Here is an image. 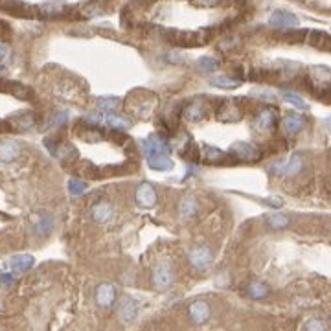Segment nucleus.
I'll return each mask as SVG.
<instances>
[{
	"instance_id": "a878e982",
	"label": "nucleus",
	"mask_w": 331,
	"mask_h": 331,
	"mask_svg": "<svg viewBox=\"0 0 331 331\" xmlns=\"http://www.w3.org/2000/svg\"><path fill=\"white\" fill-rule=\"evenodd\" d=\"M267 294H269V289H267V285H263V283H250L249 285V296L250 298L259 300V298H265Z\"/></svg>"
},
{
	"instance_id": "2eb2a0df",
	"label": "nucleus",
	"mask_w": 331,
	"mask_h": 331,
	"mask_svg": "<svg viewBox=\"0 0 331 331\" xmlns=\"http://www.w3.org/2000/svg\"><path fill=\"white\" fill-rule=\"evenodd\" d=\"M202 160L208 164H225L226 155L223 153V151H219L217 147L204 145V147H202Z\"/></svg>"
},
{
	"instance_id": "a211bd4d",
	"label": "nucleus",
	"mask_w": 331,
	"mask_h": 331,
	"mask_svg": "<svg viewBox=\"0 0 331 331\" xmlns=\"http://www.w3.org/2000/svg\"><path fill=\"white\" fill-rule=\"evenodd\" d=\"M32 265H34V258L29 254H19L11 258L10 261V267L13 270H17V273H24V270L32 269Z\"/></svg>"
},
{
	"instance_id": "4be33fe9",
	"label": "nucleus",
	"mask_w": 331,
	"mask_h": 331,
	"mask_svg": "<svg viewBox=\"0 0 331 331\" xmlns=\"http://www.w3.org/2000/svg\"><path fill=\"white\" fill-rule=\"evenodd\" d=\"M210 83L214 86H219V88H228V91H232V88H237V86L241 85L239 79H234V77H225V76L212 77Z\"/></svg>"
},
{
	"instance_id": "b1692460",
	"label": "nucleus",
	"mask_w": 331,
	"mask_h": 331,
	"mask_svg": "<svg viewBox=\"0 0 331 331\" xmlns=\"http://www.w3.org/2000/svg\"><path fill=\"white\" fill-rule=\"evenodd\" d=\"M103 122H107V124L112 127V129H118V131H124L127 129L131 125V122L127 120V118H122V116H114V114H109L103 118Z\"/></svg>"
},
{
	"instance_id": "4468645a",
	"label": "nucleus",
	"mask_w": 331,
	"mask_h": 331,
	"mask_svg": "<svg viewBox=\"0 0 331 331\" xmlns=\"http://www.w3.org/2000/svg\"><path fill=\"white\" fill-rule=\"evenodd\" d=\"M116 300V291L112 285H109V283H103V285H100L96 291V302L100 304L101 307H109L112 306Z\"/></svg>"
},
{
	"instance_id": "2f4dec72",
	"label": "nucleus",
	"mask_w": 331,
	"mask_h": 331,
	"mask_svg": "<svg viewBox=\"0 0 331 331\" xmlns=\"http://www.w3.org/2000/svg\"><path fill=\"white\" fill-rule=\"evenodd\" d=\"M68 188H70V193H72V195H81V193L86 192V184L79 183V180H70Z\"/></svg>"
},
{
	"instance_id": "7c9ffc66",
	"label": "nucleus",
	"mask_w": 331,
	"mask_h": 331,
	"mask_svg": "<svg viewBox=\"0 0 331 331\" xmlns=\"http://www.w3.org/2000/svg\"><path fill=\"white\" fill-rule=\"evenodd\" d=\"M50 230H52V221H50V217L44 216L43 219L37 223V226H35V232L41 235H48Z\"/></svg>"
},
{
	"instance_id": "0eeeda50",
	"label": "nucleus",
	"mask_w": 331,
	"mask_h": 331,
	"mask_svg": "<svg viewBox=\"0 0 331 331\" xmlns=\"http://www.w3.org/2000/svg\"><path fill=\"white\" fill-rule=\"evenodd\" d=\"M232 155H235L237 159L245 160V162H254V160L259 159V151L256 147H252L247 142H237L230 147Z\"/></svg>"
},
{
	"instance_id": "72a5a7b5",
	"label": "nucleus",
	"mask_w": 331,
	"mask_h": 331,
	"mask_svg": "<svg viewBox=\"0 0 331 331\" xmlns=\"http://www.w3.org/2000/svg\"><path fill=\"white\" fill-rule=\"evenodd\" d=\"M103 118H105V116L101 114V112H91V114H86V120L92 122V125L101 124V122H103Z\"/></svg>"
},
{
	"instance_id": "dca6fc26",
	"label": "nucleus",
	"mask_w": 331,
	"mask_h": 331,
	"mask_svg": "<svg viewBox=\"0 0 331 331\" xmlns=\"http://www.w3.org/2000/svg\"><path fill=\"white\" fill-rule=\"evenodd\" d=\"M149 162V166L157 171H168V169L173 168V162L168 155H151V157H145Z\"/></svg>"
},
{
	"instance_id": "cd10ccee",
	"label": "nucleus",
	"mask_w": 331,
	"mask_h": 331,
	"mask_svg": "<svg viewBox=\"0 0 331 331\" xmlns=\"http://www.w3.org/2000/svg\"><path fill=\"white\" fill-rule=\"evenodd\" d=\"M267 223H269L273 228L280 230V228H285V226L289 225V217H285L283 214H273V216H269Z\"/></svg>"
},
{
	"instance_id": "6ab92c4d",
	"label": "nucleus",
	"mask_w": 331,
	"mask_h": 331,
	"mask_svg": "<svg viewBox=\"0 0 331 331\" xmlns=\"http://www.w3.org/2000/svg\"><path fill=\"white\" fill-rule=\"evenodd\" d=\"M217 118H219L221 122H239L241 118H243V110L235 105H228V107H225V109L219 110Z\"/></svg>"
},
{
	"instance_id": "7ed1b4c3",
	"label": "nucleus",
	"mask_w": 331,
	"mask_h": 331,
	"mask_svg": "<svg viewBox=\"0 0 331 331\" xmlns=\"http://www.w3.org/2000/svg\"><path fill=\"white\" fill-rule=\"evenodd\" d=\"M144 153L145 157H151V155H169L171 153V147H169V144L162 136L155 135L144 142Z\"/></svg>"
},
{
	"instance_id": "c756f323",
	"label": "nucleus",
	"mask_w": 331,
	"mask_h": 331,
	"mask_svg": "<svg viewBox=\"0 0 331 331\" xmlns=\"http://www.w3.org/2000/svg\"><path fill=\"white\" fill-rule=\"evenodd\" d=\"M283 100L287 101V103H291V105L298 107V109H307V103L302 100V96H298L294 92H285V94H283Z\"/></svg>"
},
{
	"instance_id": "aec40b11",
	"label": "nucleus",
	"mask_w": 331,
	"mask_h": 331,
	"mask_svg": "<svg viewBox=\"0 0 331 331\" xmlns=\"http://www.w3.org/2000/svg\"><path fill=\"white\" fill-rule=\"evenodd\" d=\"M184 114H186V118L190 122H199L206 114V107H204L202 101H195V103H192V105L184 110Z\"/></svg>"
},
{
	"instance_id": "423d86ee",
	"label": "nucleus",
	"mask_w": 331,
	"mask_h": 331,
	"mask_svg": "<svg viewBox=\"0 0 331 331\" xmlns=\"http://www.w3.org/2000/svg\"><path fill=\"white\" fill-rule=\"evenodd\" d=\"M136 201H138L140 206H144V208L155 206V202H157V192H155L153 184H149V183L140 184V188L136 190Z\"/></svg>"
},
{
	"instance_id": "f8f14e48",
	"label": "nucleus",
	"mask_w": 331,
	"mask_h": 331,
	"mask_svg": "<svg viewBox=\"0 0 331 331\" xmlns=\"http://www.w3.org/2000/svg\"><path fill=\"white\" fill-rule=\"evenodd\" d=\"M92 219L100 223V225H105L112 219V206H110L107 201H101L98 204L92 206Z\"/></svg>"
},
{
	"instance_id": "f257e3e1",
	"label": "nucleus",
	"mask_w": 331,
	"mask_h": 331,
	"mask_svg": "<svg viewBox=\"0 0 331 331\" xmlns=\"http://www.w3.org/2000/svg\"><path fill=\"white\" fill-rule=\"evenodd\" d=\"M175 282V273H173V265L169 259H160L159 263L155 265L153 270V283L155 287L160 291L169 289Z\"/></svg>"
},
{
	"instance_id": "c9c22d12",
	"label": "nucleus",
	"mask_w": 331,
	"mask_h": 331,
	"mask_svg": "<svg viewBox=\"0 0 331 331\" xmlns=\"http://www.w3.org/2000/svg\"><path fill=\"white\" fill-rule=\"evenodd\" d=\"M258 96L261 98V100H267V101H274V100H276L274 92H270V91H258Z\"/></svg>"
},
{
	"instance_id": "20e7f679",
	"label": "nucleus",
	"mask_w": 331,
	"mask_h": 331,
	"mask_svg": "<svg viewBox=\"0 0 331 331\" xmlns=\"http://www.w3.org/2000/svg\"><path fill=\"white\" fill-rule=\"evenodd\" d=\"M190 261L197 270H206L212 263V250L208 247H195L190 254Z\"/></svg>"
},
{
	"instance_id": "bb28decb",
	"label": "nucleus",
	"mask_w": 331,
	"mask_h": 331,
	"mask_svg": "<svg viewBox=\"0 0 331 331\" xmlns=\"http://www.w3.org/2000/svg\"><path fill=\"white\" fill-rule=\"evenodd\" d=\"M313 37H311V44L313 46H317V48L320 50H327L329 48V37H327L326 34H320V32H313Z\"/></svg>"
},
{
	"instance_id": "1a4fd4ad",
	"label": "nucleus",
	"mask_w": 331,
	"mask_h": 331,
	"mask_svg": "<svg viewBox=\"0 0 331 331\" xmlns=\"http://www.w3.org/2000/svg\"><path fill=\"white\" fill-rule=\"evenodd\" d=\"M20 144L15 140H4L0 142V160L4 162H13L20 157Z\"/></svg>"
},
{
	"instance_id": "39448f33",
	"label": "nucleus",
	"mask_w": 331,
	"mask_h": 331,
	"mask_svg": "<svg viewBox=\"0 0 331 331\" xmlns=\"http://www.w3.org/2000/svg\"><path fill=\"white\" fill-rule=\"evenodd\" d=\"M269 24L274 26V28L289 29V28H296V26H298V19L294 17L293 13H289V11L278 10V11H274V13L270 15Z\"/></svg>"
},
{
	"instance_id": "4c0bfd02",
	"label": "nucleus",
	"mask_w": 331,
	"mask_h": 331,
	"mask_svg": "<svg viewBox=\"0 0 331 331\" xmlns=\"http://www.w3.org/2000/svg\"><path fill=\"white\" fill-rule=\"evenodd\" d=\"M0 282L4 283V285H11V283H13V276H11V274H2V276H0Z\"/></svg>"
},
{
	"instance_id": "f3484780",
	"label": "nucleus",
	"mask_w": 331,
	"mask_h": 331,
	"mask_svg": "<svg viewBox=\"0 0 331 331\" xmlns=\"http://www.w3.org/2000/svg\"><path fill=\"white\" fill-rule=\"evenodd\" d=\"M274 112L270 109H265L261 110L258 114V118H256V127H258L259 131H273L274 129Z\"/></svg>"
},
{
	"instance_id": "6e6552de",
	"label": "nucleus",
	"mask_w": 331,
	"mask_h": 331,
	"mask_svg": "<svg viewBox=\"0 0 331 331\" xmlns=\"http://www.w3.org/2000/svg\"><path fill=\"white\" fill-rule=\"evenodd\" d=\"M136 315H138V304H136L133 298L125 296L120 304V309H118V317H120V320L125 322V324H129V322L135 320Z\"/></svg>"
},
{
	"instance_id": "5701e85b",
	"label": "nucleus",
	"mask_w": 331,
	"mask_h": 331,
	"mask_svg": "<svg viewBox=\"0 0 331 331\" xmlns=\"http://www.w3.org/2000/svg\"><path fill=\"white\" fill-rule=\"evenodd\" d=\"M197 67H199V70H202V72L206 74H212L216 72L217 68H219V61L214 57H208V55H204V57H201L199 61H197Z\"/></svg>"
},
{
	"instance_id": "e433bc0d",
	"label": "nucleus",
	"mask_w": 331,
	"mask_h": 331,
	"mask_svg": "<svg viewBox=\"0 0 331 331\" xmlns=\"http://www.w3.org/2000/svg\"><path fill=\"white\" fill-rule=\"evenodd\" d=\"M228 282H230V276H228V273H225L223 276H221V278L216 280V283L219 285V287H223V285H225V283H228Z\"/></svg>"
},
{
	"instance_id": "412c9836",
	"label": "nucleus",
	"mask_w": 331,
	"mask_h": 331,
	"mask_svg": "<svg viewBox=\"0 0 331 331\" xmlns=\"http://www.w3.org/2000/svg\"><path fill=\"white\" fill-rule=\"evenodd\" d=\"M283 127H285V133L287 135H296V133H300L304 127V120L302 116L298 114H289L285 120H283Z\"/></svg>"
},
{
	"instance_id": "f704fd0d",
	"label": "nucleus",
	"mask_w": 331,
	"mask_h": 331,
	"mask_svg": "<svg viewBox=\"0 0 331 331\" xmlns=\"http://www.w3.org/2000/svg\"><path fill=\"white\" fill-rule=\"evenodd\" d=\"M306 329H309V331H313V329H326V324H324V322H320V320H313V322H309V324H307Z\"/></svg>"
},
{
	"instance_id": "393cba45",
	"label": "nucleus",
	"mask_w": 331,
	"mask_h": 331,
	"mask_svg": "<svg viewBox=\"0 0 331 331\" xmlns=\"http://www.w3.org/2000/svg\"><path fill=\"white\" fill-rule=\"evenodd\" d=\"M79 135H81V138H85L86 142H98V140L101 138L100 131H96L94 125H88V124H85V127L79 131Z\"/></svg>"
},
{
	"instance_id": "473e14b6",
	"label": "nucleus",
	"mask_w": 331,
	"mask_h": 331,
	"mask_svg": "<svg viewBox=\"0 0 331 331\" xmlns=\"http://www.w3.org/2000/svg\"><path fill=\"white\" fill-rule=\"evenodd\" d=\"M67 118H68V110H57V112H55V116H53V124L61 125V124H65V122H67Z\"/></svg>"
},
{
	"instance_id": "9d476101",
	"label": "nucleus",
	"mask_w": 331,
	"mask_h": 331,
	"mask_svg": "<svg viewBox=\"0 0 331 331\" xmlns=\"http://www.w3.org/2000/svg\"><path fill=\"white\" fill-rule=\"evenodd\" d=\"M0 91L10 92V94H13L15 98H20V100H29L32 98V91L28 86L20 85L17 81H0Z\"/></svg>"
},
{
	"instance_id": "f03ea898",
	"label": "nucleus",
	"mask_w": 331,
	"mask_h": 331,
	"mask_svg": "<svg viewBox=\"0 0 331 331\" xmlns=\"http://www.w3.org/2000/svg\"><path fill=\"white\" fill-rule=\"evenodd\" d=\"M304 166H306V159L300 153H296L289 160H282V162L273 164L270 171L276 173V175H296V173L302 171Z\"/></svg>"
},
{
	"instance_id": "9b49d317",
	"label": "nucleus",
	"mask_w": 331,
	"mask_h": 331,
	"mask_svg": "<svg viewBox=\"0 0 331 331\" xmlns=\"http://www.w3.org/2000/svg\"><path fill=\"white\" fill-rule=\"evenodd\" d=\"M199 212V204H197V199L193 195H186L183 197V201L178 202V214L183 219H192V217L197 216Z\"/></svg>"
},
{
	"instance_id": "ddd939ff",
	"label": "nucleus",
	"mask_w": 331,
	"mask_h": 331,
	"mask_svg": "<svg viewBox=\"0 0 331 331\" xmlns=\"http://www.w3.org/2000/svg\"><path fill=\"white\" fill-rule=\"evenodd\" d=\"M190 317L195 324H202V322H206L210 318V307H208L206 302H202V300H197L190 306Z\"/></svg>"
},
{
	"instance_id": "58836bf2",
	"label": "nucleus",
	"mask_w": 331,
	"mask_h": 331,
	"mask_svg": "<svg viewBox=\"0 0 331 331\" xmlns=\"http://www.w3.org/2000/svg\"><path fill=\"white\" fill-rule=\"evenodd\" d=\"M6 55H8V46L0 43V61H2V59H4Z\"/></svg>"
},
{
	"instance_id": "c85d7f7f",
	"label": "nucleus",
	"mask_w": 331,
	"mask_h": 331,
	"mask_svg": "<svg viewBox=\"0 0 331 331\" xmlns=\"http://www.w3.org/2000/svg\"><path fill=\"white\" fill-rule=\"evenodd\" d=\"M96 103H98V107H100L101 110H114L116 107L120 105V100H118V98L107 96V98H100Z\"/></svg>"
}]
</instances>
